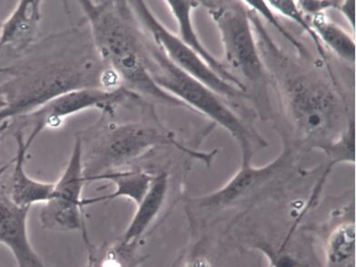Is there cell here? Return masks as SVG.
<instances>
[{"label": "cell", "instance_id": "1", "mask_svg": "<svg viewBox=\"0 0 356 267\" xmlns=\"http://www.w3.org/2000/svg\"><path fill=\"white\" fill-rule=\"evenodd\" d=\"M79 3L101 61L117 74L123 87L163 105L189 109L151 78L145 62L143 34L134 25L129 2L81 0Z\"/></svg>", "mask_w": 356, "mask_h": 267}, {"label": "cell", "instance_id": "2", "mask_svg": "<svg viewBox=\"0 0 356 267\" xmlns=\"http://www.w3.org/2000/svg\"><path fill=\"white\" fill-rule=\"evenodd\" d=\"M145 62L151 78L190 111L209 118L232 136L241 149L242 162H252L258 151L268 144L251 124L225 103L224 97L172 64L155 43L143 38Z\"/></svg>", "mask_w": 356, "mask_h": 267}, {"label": "cell", "instance_id": "3", "mask_svg": "<svg viewBox=\"0 0 356 267\" xmlns=\"http://www.w3.org/2000/svg\"><path fill=\"white\" fill-rule=\"evenodd\" d=\"M97 64L88 56H68L47 60L19 73L0 86L6 104L0 109V124L10 118L26 117L74 89L102 88L106 70Z\"/></svg>", "mask_w": 356, "mask_h": 267}, {"label": "cell", "instance_id": "4", "mask_svg": "<svg viewBox=\"0 0 356 267\" xmlns=\"http://www.w3.org/2000/svg\"><path fill=\"white\" fill-rule=\"evenodd\" d=\"M159 147H176L207 165L211 164L218 153H204L188 148L160 123L155 126L144 122H114L95 134L89 147L82 145L86 179L87 182L93 181L106 172L118 170Z\"/></svg>", "mask_w": 356, "mask_h": 267}, {"label": "cell", "instance_id": "5", "mask_svg": "<svg viewBox=\"0 0 356 267\" xmlns=\"http://www.w3.org/2000/svg\"><path fill=\"white\" fill-rule=\"evenodd\" d=\"M284 111L296 131L314 144L330 143L343 113L340 95L323 79L311 74L286 73L278 80Z\"/></svg>", "mask_w": 356, "mask_h": 267}, {"label": "cell", "instance_id": "6", "mask_svg": "<svg viewBox=\"0 0 356 267\" xmlns=\"http://www.w3.org/2000/svg\"><path fill=\"white\" fill-rule=\"evenodd\" d=\"M209 10L220 34L227 63L261 90L266 67L258 47L250 10L243 1H200Z\"/></svg>", "mask_w": 356, "mask_h": 267}, {"label": "cell", "instance_id": "7", "mask_svg": "<svg viewBox=\"0 0 356 267\" xmlns=\"http://www.w3.org/2000/svg\"><path fill=\"white\" fill-rule=\"evenodd\" d=\"M129 6L136 23L152 37L168 60L184 73L206 86L224 99L248 97L246 92L222 79L194 51L180 40L177 35L163 25L145 1H129Z\"/></svg>", "mask_w": 356, "mask_h": 267}, {"label": "cell", "instance_id": "8", "mask_svg": "<svg viewBox=\"0 0 356 267\" xmlns=\"http://www.w3.org/2000/svg\"><path fill=\"white\" fill-rule=\"evenodd\" d=\"M86 183L82 142L76 138L67 167L54 183L51 200L44 203L41 209L40 222L44 229L61 232L81 231L85 242L88 241L82 197Z\"/></svg>", "mask_w": 356, "mask_h": 267}, {"label": "cell", "instance_id": "9", "mask_svg": "<svg viewBox=\"0 0 356 267\" xmlns=\"http://www.w3.org/2000/svg\"><path fill=\"white\" fill-rule=\"evenodd\" d=\"M140 99L138 95L124 87L115 89L83 88L66 92L24 117L26 122L33 127L31 135L26 139V144L31 147L41 132L44 129H58L70 115L92 108L113 113L115 106Z\"/></svg>", "mask_w": 356, "mask_h": 267}, {"label": "cell", "instance_id": "10", "mask_svg": "<svg viewBox=\"0 0 356 267\" xmlns=\"http://www.w3.org/2000/svg\"><path fill=\"white\" fill-rule=\"evenodd\" d=\"M293 149L286 144L277 159L263 167H254L252 162L241 163L239 170L220 188L190 198L189 204L204 211L232 209L280 177L293 164Z\"/></svg>", "mask_w": 356, "mask_h": 267}, {"label": "cell", "instance_id": "11", "mask_svg": "<svg viewBox=\"0 0 356 267\" xmlns=\"http://www.w3.org/2000/svg\"><path fill=\"white\" fill-rule=\"evenodd\" d=\"M31 207L17 206L0 195V244L11 252L17 267H47L31 245L28 232Z\"/></svg>", "mask_w": 356, "mask_h": 267}, {"label": "cell", "instance_id": "12", "mask_svg": "<svg viewBox=\"0 0 356 267\" xmlns=\"http://www.w3.org/2000/svg\"><path fill=\"white\" fill-rule=\"evenodd\" d=\"M168 10L173 15L176 19L178 28L177 37L180 38L186 47H188L192 51H194L211 70L215 71L218 76L229 84L241 89L248 93V88L224 63L219 61L215 56L204 46L201 42L200 37L197 33L193 22V10L197 8L200 1H193V0H168L165 1Z\"/></svg>", "mask_w": 356, "mask_h": 267}, {"label": "cell", "instance_id": "13", "mask_svg": "<svg viewBox=\"0 0 356 267\" xmlns=\"http://www.w3.org/2000/svg\"><path fill=\"white\" fill-rule=\"evenodd\" d=\"M17 149L13 159L10 191L8 197L17 206L31 207L35 204H44L51 200L54 183L42 182L33 179L26 174L25 169L26 155L29 147L24 139L23 133L15 134Z\"/></svg>", "mask_w": 356, "mask_h": 267}, {"label": "cell", "instance_id": "14", "mask_svg": "<svg viewBox=\"0 0 356 267\" xmlns=\"http://www.w3.org/2000/svg\"><path fill=\"white\" fill-rule=\"evenodd\" d=\"M41 4L40 0L17 2L10 16L0 26V47L25 50L34 42L40 31Z\"/></svg>", "mask_w": 356, "mask_h": 267}, {"label": "cell", "instance_id": "15", "mask_svg": "<svg viewBox=\"0 0 356 267\" xmlns=\"http://www.w3.org/2000/svg\"><path fill=\"white\" fill-rule=\"evenodd\" d=\"M169 177L165 172L156 174L150 188L136 206L131 221L120 238L126 243H141L145 233L159 218L167 200Z\"/></svg>", "mask_w": 356, "mask_h": 267}, {"label": "cell", "instance_id": "16", "mask_svg": "<svg viewBox=\"0 0 356 267\" xmlns=\"http://www.w3.org/2000/svg\"><path fill=\"white\" fill-rule=\"evenodd\" d=\"M155 176V174H151L140 169H129V170L118 169V170L106 172L94 178L93 181H108L114 185V191L102 197L84 200V206H90L99 202L111 201L117 198H127L136 207L147 195Z\"/></svg>", "mask_w": 356, "mask_h": 267}, {"label": "cell", "instance_id": "17", "mask_svg": "<svg viewBox=\"0 0 356 267\" xmlns=\"http://www.w3.org/2000/svg\"><path fill=\"white\" fill-rule=\"evenodd\" d=\"M88 245L86 267H139L147 259L140 250L141 243H126L118 238L102 245Z\"/></svg>", "mask_w": 356, "mask_h": 267}, {"label": "cell", "instance_id": "18", "mask_svg": "<svg viewBox=\"0 0 356 267\" xmlns=\"http://www.w3.org/2000/svg\"><path fill=\"white\" fill-rule=\"evenodd\" d=\"M312 26L318 35L323 47L333 52L337 58L355 64V35L348 33L345 29L331 22L325 14H319L309 17Z\"/></svg>", "mask_w": 356, "mask_h": 267}, {"label": "cell", "instance_id": "19", "mask_svg": "<svg viewBox=\"0 0 356 267\" xmlns=\"http://www.w3.org/2000/svg\"><path fill=\"white\" fill-rule=\"evenodd\" d=\"M355 254V222H343L329 234L325 244V262L328 267H343L354 260Z\"/></svg>", "mask_w": 356, "mask_h": 267}, {"label": "cell", "instance_id": "20", "mask_svg": "<svg viewBox=\"0 0 356 267\" xmlns=\"http://www.w3.org/2000/svg\"><path fill=\"white\" fill-rule=\"evenodd\" d=\"M266 3L272 8V10L275 11V13L281 15V16L286 17L291 22L296 23V25L300 26L302 31H305L308 35V37L313 41L317 53L321 56L323 63L327 67L332 79L334 80L333 71H332L330 65H329L327 53H326L321 40H319L318 35H317L313 26H312L309 17L305 15L304 12L299 8L298 2L293 1V0H270V1H266Z\"/></svg>", "mask_w": 356, "mask_h": 267}, {"label": "cell", "instance_id": "21", "mask_svg": "<svg viewBox=\"0 0 356 267\" xmlns=\"http://www.w3.org/2000/svg\"><path fill=\"white\" fill-rule=\"evenodd\" d=\"M245 3L246 7L249 10L254 12L259 19H265L266 22H268L270 25L273 26V28L277 29L286 40H289V42L293 44L296 47V50H298L300 54H307V50L304 49L301 43L296 40L293 37L292 34L289 33L286 28L282 23L279 22L277 14L275 13L274 10L267 5L266 1H262V0H245L243 1Z\"/></svg>", "mask_w": 356, "mask_h": 267}, {"label": "cell", "instance_id": "22", "mask_svg": "<svg viewBox=\"0 0 356 267\" xmlns=\"http://www.w3.org/2000/svg\"><path fill=\"white\" fill-rule=\"evenodd\" d=\"M298 2L299 8L307 17H312L319 14H325L326 10L335 8L338 10L341 1L338 0H301Z\"/></svg>", "mask_w": 356, "mask_h": 267}, {"label": "cell", "instance_id": "23", "mask_svg": "<svg viewBox=\"0 0 356 267\" xmlns=\"http://www.w3.org/2000/svg\"><path fill=\"white\" fill-rule=\"evenodd\" d=\"M338 10L341 12L343 17H345L349 26H351L353 32L355 31V0H346L341 1Z\"/></svg>", "mask_w": 356, "mask_h": 267}, {"label": "cell", "instance_id": "24", "mask_svg": "<svg viewBox=\"0 0 356 267\" xmlns=\"http://www.w3.org/2000/svg\"><path fill=\"white\" fill-rule=\"evenodd\" d=\"M183 267H213L211 261L206 254L194 252L186 258Z\"/></svg>", "mask_w": 356, "mask_h": 267}, {"label": "cell", "instance_id": "25", "mask_svg": "<svg viewBox=\"0 0 356 267\" xmlns=\"http://www.w3.org/2000/svg\"><path fill=\"white\" fill-rule=\"evenodd\" d=\"M8 127H10V121H4V122L0 124V136H1L2 134L8 129ZM12 163H13V159H12L11 161L8 163V164L3 165V167H0V177H1L2 174L5 173V171L10 167Z\"/></svg>", "mask_w": 356, "mask_h": 267}, {"label": "cell", "instance_id": "26", "mask_svg": "<svg viewBox=\"0 0 356 267\" xmlns=\"http://www.w3.org/2000/svg\"><path fill=\"white\" fill-rule=\"evenodd\" d=\"M5 106V100L3 99V96L1 92H0V109L4 108Z\"/></svg>", "mask_w": 356, "mask_h": 267}, {"label": "cell", "instance_id": "27", "mask_svg": "<svg viewBox=\"0 0 356 267\" xmlns=\"http://www.w3.org/2000/svg\"><path fill=\"white\" fill-rule=\"evenodd\" d=\"M267 267H273V266L271 265V264L268 263V266H267Z\"/></svg>", "mask_w": 356, "mask_h": 267}]
</instances>
